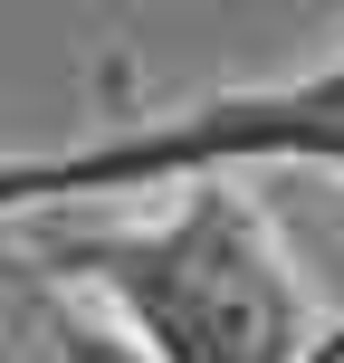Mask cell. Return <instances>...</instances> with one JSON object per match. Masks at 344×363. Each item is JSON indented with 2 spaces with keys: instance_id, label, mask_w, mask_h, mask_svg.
Here are the masks:
<instances>
[{
  "instance_id": "4",
  "label": "cell",
  "mask_w": 344,
  "mask_h": 363,
  "mask_svg": "<svg viewBox=\"0 0 344 363\" xmlns=\"http://www.w3.org/2000/svg\"><path fill=\"white\" fill-rule=\"evenodd\" d=\"M316 363H344V354H316Z\"/></svg>"
},
{
  "instance_id": "2",
  "label": "cell",
  "mask_w": 344,
  "mask_h": 363,
  "mask_svg": "<svg viewBox=\"0 0 344 363\" xmlns=\"http://www.w3.org/2000/svg\"><path fill=\"white\" fill-rule=\"evenodd\" d=\"M249 163L344 182V48L316 67L258 77V86H201L192 106H163V115H115L77 144L0 153V211H57V201L153 191V182L249 172ZM326 354H344V325H326Z\"/></svg>"
},
{
  "instance_id": "3",
  "label": "cell",
  "mask_w": 344,
  "mask_h": 363,
  "mask_svg": "<svg viewBox=\"0 0 344 363\" xmlns=\"http://www.w3.org/2000/svg\"><path fill=\"white\" fill-rule=\"evenodd\" d=\"M0 363H153L106 296L87 306V287L38 258L19 211H0Z\"/></svg>"
},
{
  "instance_id": "1",
  "label": "cell",
  "mask_w": 344,
  "mask_h": 363,
  "mask_svg": "<svg viewBox=\"0 0 344 363\" xmlns=\"http://www.w3.org/2000/svg\"><path fill=\"white\" fill-rule=\"evenodd\" d=\"M57 277L106 296L115 325L153 363H316L326 325L306 306V277L287 268L268 211L230 172L172 182V211L153 220H38L19 211Z\"/></svg>"
}]
</instances>
